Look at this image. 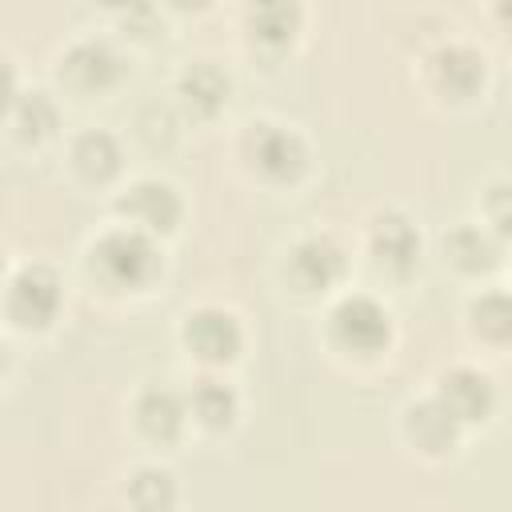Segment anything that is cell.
Masks as SVG:
<instances>
[{"label": "cell", "instance_id": "obj_1", "mask_svg": "<svg viewBox=\"0 0 512 512\" xmlns=\"http://www.w3.org/2000/svg\"><path fill=\"white\" fill-rule=\"evenodd\" d=\"M92 272L112 288H140L160 272V252L144 228H112L92 244Z\"/></svg>", "mask_w": 512, "mask_h": 512}, {"label": "cell", "instance_id": "obj_2", "mask_svg": "<svg viewBox=\"0 0 512 512\" xmlns=\"http://www.w3.org/2000/svg\"><path fill=\"white\" fill-rule=\"evenodd\" d=\"M332 332L336 340L348 348V352H360V356H372L388 344L392 336V320L388 312L372 300V296H344L336 308H332Z\"/></svg>", "mask_w": 512, "mask_h": 512}, {"label": "cell", "instance_id": "obj_3", "mask_svg": "<svg viewBox=\"0 0 512 512\" xmlns=\"http://www.w3.org/2000/svg\"><path fill=\"white\" fill-rule=\"evenodd\" d=\"M60 308V280L44 264H24L8 284V312L20 324H48Z\"/></svg>", "mask_w": 512, "mask_h": 512}, {"label": "cell", "instance_id": "obj_4", "mask_svg": "<svg viewBox=\"0 0 512 512\" xmlns=\"http://www.w3.org/2000/svg\"><path fill=\"white\" fill-rule=\"evenodd\" d=\"M184 344L212 364H224L240 352V324L224 308H196L184 320Z\"/></svg>", "mask_w": 512, "mask_h": 512}, {"label": "cell", "instance_id": "obj_5", "mask_svg": "<svg viewBox=\"0 0 512 512\" xmlns=\"http://www.w3.org/2000/svg\"><path fill=\"white\" fill-rule=\"evenodd\" d=\"M248 152L256 160L260 172L284 180V176H296L304 168V144L296 132L280 128V124H252L248 132Z\"/></svg>", "mask_w": 512, "mask_h": 512}, {"label": "cell", "instance_id": "obj_6", "mask_svg": "<svg viewBox=\"0 0 512 512\" xmlns=\"http://www.w3.org/2000/svg\"><path fill=\"white\" fill-rule=\"evenodd\" d=\"M120 212L132 220V228H172L180 220V196L164 180H136L128 196H120Z\"/></svg>", "mask_w": 512, "mask_h": 512}, {"label": "cell", "instance_id": "obj_7", "mask_svg": "<svg viewBox=\"0 0 512 512\" xmlns=\"http://www.w3.org/2000/svg\"><path fill=\"white\" fill-rule=\"evenodd\" d=\"M372 252H376V264L392 268V272H408L420 256V232L408 216L400 212H384L376 216L372 224Z\"/></svg>", "mask_w": 512, "mask_h": 512}, {"label": "cell", "instance_id": "obj_8", "mask_svg": "<svg viewBox=\"0 0 512 512\" xmlns=\"http://www.w3.org/2000/svg\"><path fill=\"white\" fill-rule=\"evenodd\" d=\"M288 272L300 288H328L340 272H344V252L336 240L328 236H308L292 248V260H288Z\"/></svg>", "mask_w": 512, "mask_h": 512}, {"label": "cell", "instance_id": "obj_9", "mask_svg": "<svg viewBox=\"0 0 512 512\" xmlns=\"http://www.w3.org/2000/svg\"><path fill=\"white\" fill-rule=\"evenodd\" d=\"M436 400L464 424V420H480L492 408V380L476 368H452L440 376V392Z\"/></svg>", "mask_w": 512, "mask_h": 512}, {"label": "cell", "instance_id": "obj_10", "mask_svg": "<svg viewBox=\"0 0 512 512\" xmlns=\"http://www.w3.org/2000/svg\"><path fill=\"white\" fill-rule=\"evenodd\" d=\"M60 72H64L76 88H104V84L116 80L120 56H116L112 44H104V40H80V44L68 48Z\"/></svg>", "mask_w": 512, "mask_h": 512}, {"label": "cell", "instance_id": "obj_11", "mask_svg": "<svg viewBox=\"0 0 512 512\" xmlns=\"http://www.w3.org/2000/svg\"><path fill=\"white\" fill-rule=\"evenodd\" d=\"M432 80L452 96H468L484 80V56L468 44H448L432 56Z\"/></svg>", "mask_w": 512, "mask_h": 512}, {"label": "cell", "instance_id": "obj_12", "mask_svg": "<svg viewBox=\"0 0 512 512\" xmlns=\"http://www.w3.org/2000/svg\"><path fill=\"white\" fill-rule=\"evenodd\" d=\"M184 416H188V404L172 388H164V384L144 388L140 400H136V420H140V428L148 436H160V440L176 436L184 428Z\"/></svg>", "mask_w": 512, "mask_h": 512}, {"label": "cell", "instance_id": "obj_13", "mask_svg": "<svg viewBox=\"0 0 512 512\" xmlns=\"http://www.w3.org/2000/svg\"><path fill=\"white\" fill-rule=\"evenodd\" d=\"M456 428H460V420H456L436 396L408 408V436H412V444H420L424 452H444V448H452Z\"/></svg>", "mask_w": 512, "mask_h": 512}, {"label": "cell", "instance_id": "obj_14", "mask_svg": "<svg viewBox=\"0 0 512 512\" xmlns=\"http://www.w3.org/2000/svg\"><path fill=\"white\" fill-rule=\"evenodd\" d=\"M188 408H192V416H196L200 424L224 428V424H232V416H236V392H232V384L220 380V376H200V380L192 384V392H188Z\"/></svg>", "mask_w": 512, "mask_h": 512}, {"label": "cell", "instance_id": "obj_15", "mask_svg": "<svg viewBox=\"0 0 512 512\" xmlns=\"http://www.w3.org/2000/svg\"><path fill=\"white\" fill-rule=\"evenodd\" d=\"M228 72L224 68H216L212 60H196V64H188V72L180 76V96L192 104V108H200V112H216L224 100H228Z\"/></svg>", "mask_w": 512, "mask_h": 512}, {"label": "cell", "instance_id": "obj_16", "mask_svg": "<svg viewBox=\"0 0 512 512\" xmlns=\"http://www.w3.org/2000/svg\"><path fill=\"white\" fill-rule=\"evenodd\" d=\"M72 160H76V168H80L84 176L104 180V176H112V172L120 168V148H116L112 132H104V128H88V132L76 136V144H72Z\"/></svg>", "mask_w": 512, "mask_h": 512}, {"label": "cell", "instance_id": "obj_17", "mask_svg": "<svg viewBox=\"0 0 512 512\" xmlns=\"http://www.w3.org/2000/svg\"><path fill=\"white\" fill-rule=\"evenodd\" d=\"M444 252H448L460 268L480 272V268H492V264H496V236L484 232V228H476V224H460V228H452V232L444 236Z\"/></svg>", "mask_w": 512, "mask_h": 512}, {"label": "cell", "instance_id": "obj_18", "mask_svg": "<svg viewBox=\"0 0 512 512\" xmlns=\"http://www.w3.org/2000/svg\"><path fill=\"white\" fill-rule=\"evenodd\" d=\"M176 500V484L164 468H140L128 480V504L136 512H168Z\"/></svg>", "mask_w": 512, "mask_h": 512}, {"label": "cell", "instance_id": "obj_19", "mask_svg": "<svg viewBox=\"0 0 512 512\" xmlns=\"http://www.w3.org/2000/svg\"><path fill=\"white\" fill-rule=\"evenodd\" d=\"M472 328L488 340H512V292H484L468 308Z\"/></svg>", "mask_w": 512, "mask_h": 512}, {"label": "cell", "instance_id": "obj_20", "mask_svg": "<svg viewBox=\"0 0 512 512\" xmlns=\"http://www.w3.org/2000/svg\"><path fill=\"white\" fill-rule=\"evenodd\" d=\"M16 128H20L24 140L28 136L40 140V136H48L56 128V104L48 100V92H24L16 100Z\"/></svg>", "mask_w": 512, "mask_h": 512}, {"label": "cell", "instance_id": "obj_21", "mask_svg": "<svg viewBox=\"0 0 512 512\" xmlns=\"http://www.w3.org/2000/svg\"><path fill=\"white\" fill-rule=\"evenodd\" d=\"M296 20H300V12L292 4H260V8H252V28L264 40H288Z\"/></svg>", "mask_w": 512, "mask_h": 512}, {"label": "cell", "instance_id": "obj_22", "mask_svg": "<svg viewBox=\"0 0 512 512\" xmlns=\"http://www.w3.org/2000/svg\"><path fill=\"white\" fill-rule=\"evenodd\" d=\"M484 212L496 236H512V180H500L484 196Z\"/></svg>", "mask_w": 512, "mask_h": 512}, {"label": "cell", "instance_id": "obj_23", "mask_svg": "<svg viewBox=\"0 0 512 512\" xmlns=\"http://www.w3.org/2000/svg\"><path fill=\"white\" fill-rule=\"evenodd\" d=\"M504 16H508V20H512V8H504Z\"/></svg>", "mask_w": 512, "mask_h": 512}]
</instances>
